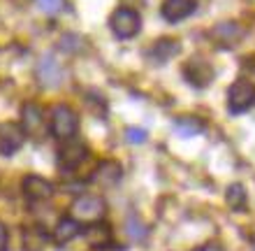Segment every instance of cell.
Masks as SVG:
<instances>
[{"instance_id":"obj_1","label":"cell","mask_w":255,"mask_h":251,"mask_svg":"<svg viewBox=\"0 0 255 251\" xmlns=\"http://www.w3.org/2000/svg\"><path fill=\"white\" fill-rule=\"evenodd\" d=\"M49 130L56 140H72L79 130V116L70 105H54L51 116H49Z\"/></svg>"},{"instance_id":"obj_2","label":"cell","mask_w":255,"mask_h":251,"mask_svg":"<svg viewBox=\"0 0 255 251\" xmlns=\"http://www.w3.org/2000/svg\"><path fill=\"white\" fill-rule=\"evenodd\" d=\"M109 28L119 40H132L141 30V16L132 7H116L109 16Z\"/></svg>"},{"instance_id":"obj_3","label":"cell","mask_w":255,"mask_h":251,"mask_svg":"<svg viewBox=\"0 0 255 251\" xmlns=\"http://www.w3.org/2000/svg\"><path fill=\"white\" fill-rule=\"evenodd\" d=\"M107 214V203L100 196H79L72 203V219L79 224H98Z\"/></svg>"},{"instance_id":"obj_4","label":"cell","mask_w":255,"mask_h":251,"mask_svg":"<svg viewBox=\"0 0 255 251\" xmlns=\"http://www.w3.org/2000/svg\"><path fill=\"white\" fill-rule=\"evenodd\" d=\"M255 105V84L251 79H237L228 91V109L232 114L249 112Z\"/></svg>"},{"instance_id":"obj_5","label":"cell","mask_w":255,"mask_h":251,"mask_svg":"<svg viewBox=\"0 0 255 251\" xmlns=\"http://www.w3.org/2000/svg\"><path fill=\"white\" fill-rule=\"evenodd\" d=\"M214 68L209 65V61L200 58V56H195L190 58L186 65H183V77H186V82L195 88H207L209 84L214 82Z\"/></svg>"},{"instance_id":"obj_6","label":"cell","mask_w":255,"mask_h":251,"mask_svg":"<svg viewBox=\"0 0 255 251\" xmlns=\"http://www.w3.org/2000/svg\"><path fill=\"white\" fill-rule=\"evenodd\" d=\"M23 144H26V133L19 123H0V156H14Z\"/></svg>"},{"instance_id":"obj_7","label":"cell","mask_w":255,"mask_h":251,"mask_svg":"<svg viewBox=\"0 0 255 251\" xmlns=\"http://www.w3.org/2000/svg\"><path fill=\"white\" fill-rule=\"evenodd\" d=\"M35 77H37V84L42 88H56L63 82V68L61 63L56 61L51 54L42 56L37 68H35Z\"/></svg>"},{"instance_id":"obj_8","label":"cell","mask_w":255,"mask_h":251,"mask_svg":"<svg viewBox=\"0 0 255 251\" xmlns=\"http://www.w3.org/2000/svg\"><path fill=\"white\" fill-rule=\"evenodd\" d=\"M121 177H123L121 163L107 158V161H100V163H98V168H95L93 175H91V182H93L95 186H100V189H114L116 184L121 182Z\"/></svg>"},{"instance_id":"obj_9","label":"cell","mask_w":255,"mask_h":251,"mask_svg":"<svg viewBox=\"0 0 255 251\" xmlns=\"http://www.w3.org/2000/svg\"><path fill=\"white\" fill-rule=\"evenodd\" d=\"M21 189H23V196H26L30 203L49 200V198L54 196V184L40 175H26L21 179Z\"/></svg>"},{"instance_id":"obj_10","label":"cell","mask_w":255,"mask_h":251,"mask_svg":"<svg viewBox=\"0 0 255 251\" xmlns=\"http://www.w3.org/2000/svg\"><path fill=\"white\" fill-rule=\"evenodd\" d=\"M88 156V149L81 142H74V140H67L58 149V168L61 170H74L79 168Z\"/></svg>"},{"instance_id":"obj_11","label":"cell","mask_w":255,"mask_h":251,"mask_svg":"<svg viewBox=\"0 0 255 251\" xmlns=\"http://www.w3.org/2000/svg\"><path fill=\"white\" fill-rule=\"evenodd\" d=\"M195 9H197V0H162L160 5L162 19L169 21V23L188 19Z\"/></svg>"},{"instance_id":"obj_12","label":"cell","mask_w":255,"mask_h":251,"mask_svg":"<svg viewBox=\"0 0 255 251\" xmlns=\"http://www.w3.org/2000/svg\"><path fill=\"white\" fill-rule=\"evenodd\" d=\"M21 128L23 133L28 135H37L44 126V109L37 105V102H26L23 107H21Z\"/></svg>"},{"instance_id":"obj_13","label":"cell","mask_w":255,"mask_h":251,"mask_svg":"<svg viewBox=\"0 0 255 251\" xmlns=\"http://www.w3.org/2000/svg\"><path fill=\"white\" fill-rule=\"evenodd\" d=\"M84 240H86L88 247H93V249H107V247L114 245V235H112V228L107 224H88L84 228Z\"/></svg>"},{"instance_id":"obj_14","label":"cell","mask_w":255,"mask_h":251,"mask_svg":"<svg viewBox=\"0 0 255 251\" xmlns=\"http://www.w3.org/2000/svg\"><path fill=\"white\" fill-rule=\"evenodd\" d=\"M79 233H81L79 221H74L72 217H61L58 221H56L54 231H51V240H54L58 247H63V245H70Z\"/></svg>"},{"instance_id":"obj_15","label":"cell","mask_w":255,"mask_h":251,"mask_svg":"<svg viewBox=\"0 0 255 251\" xmlns=\"http://www.w3.org/2000/svg\"><path fill=\"white\" fill-rule=\"evenodd\" d=\"M179 51H181L179 40H172V37H160V40H155V44L151 47V51H148V56H151L155 63H167V61H172Z\"/></svg>"},{"instance_id":"obj_16","label":"cell","mask_w":255,"mask_h":251,"mask_svg":"<svg viewBox=\"0 0 255 251\" xmlns=\"http://www.w3.org/2000/svg\"><path fill=\"white\" fill-rule=\"evenodd\" d=\"M242 28L237 23H218V26L211 30V37H214L221 47H235L242 40Z\"/></svg>"},{"instance_id":"obj_17","label":"cell","mask_w":255,"mask_h":251,"mask_svg":"<svg viewBox=\"0 0 255 251\" xmlns=\"http://www.w3.org/2000/svg\"><path fill=\"white\" fill-rule=\"evenodd\" d=\"M49 242V235L40 226H30L23 231V251H44Z\"/></svg>"},{"instance_id":"obj_18","label":"cell","mask_w":255,"mask_h":251,"mask_svg":"<svg viewBox=\"0 0 255 251\" xmlns=\"http://www.w3.org/2000/svg\"><path fill=\"white\" fill-rule=\"evenodd\" d=\"M174 130L179 133L181 137H193V135H200L202 130H204V121L197 119V116H179L174 119Z\"/></svg>"},{"instance_id":"obj_19","label":"cell","mask_w":255,"mask_h":251,"mask_svg":"<svg viewBox=\"0 0 255 251\" xmlns=\"http://www.w3.org/2000/svg\"><path fill=\"white\" fill-rule=\"evenodd\" d=\"M225 200H228L232 212H244L246 210V203H249L246 189H244L242 184H230L228 191H225Z\"/></svg>"},{"instance_id":"obj_20","label":"cell","mask_w":255,"mask_h":251,"mask_svg":"<svg viewBox=\"0 0 255 251\" xmlns=\"http://www.w3.org/2000/svg\"><path fill=\"white\" fill-rule=\"evenodd\" d=\"M126 233H128V238L132 240V242H141V240L146 238V233L148 228L144 224H141L139 219H128V224H126Z\"/></svg>"},{"instance_id":"obj_21","label":"cell","mask_w":255,"mask_h":251,"mask_svg":"<svg viewBox=\"0 0 255 251\" xmlns=\"http://www.w3.org/2000/svg\"><path fill=\"white\" fill-rule=\"evenodd\" d=\"M126 140L130 144H144L148 140V133L144 128H134V126H130V128H126Z\"/></svg>"},{"instance_id":"obj_22","label":"cell","mask_w":255,"mask_h":251,"mask_svg":"<svg viewBox=\"0 0 255 251\" xmlns=\"http://www.w3.org/2000/svg\"><path fill=\"white\" fill-rule=\"evenodd\" d=\"M63 2L65 0H37V5L44 14H58L63 9Z\"/></svg>"},{"instance_id":"obj_23","label":"cell","mask_w":255,"mask_h":251,"mask_svg":"<svg viewBox=\"0 0 255 251\" xmlns=\"http://www.w3.org/2000/svg\"><path fill=\"white\" fill-rule=\"evenodd\" d=\"M9 247V231H7V226L0 221V251H7Z\"/></svg>"},{"instance_id":"obj_24","label":"cell","mask_w":255,"mask_h":251,"mask_svg":"<svg viewBox=\"0 0 255 251\" xmlns=\"http://www.w3.org/2000/svg\"><path fill=\"white\" fill-rule=\"evenodd\" d=\"M195 251H223V247H221V245H216V242H207V245L197 247Z\"/></svg>"}]
</instances>
